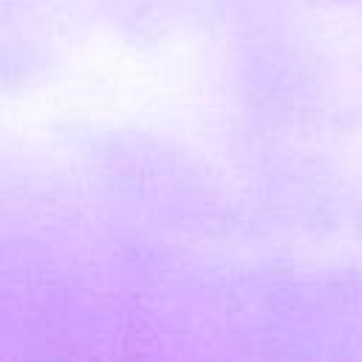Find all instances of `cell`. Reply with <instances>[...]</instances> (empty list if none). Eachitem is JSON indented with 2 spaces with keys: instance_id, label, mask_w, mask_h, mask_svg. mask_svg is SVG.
I'll return each instance as SVG.
<instances>
[]
</instances>
